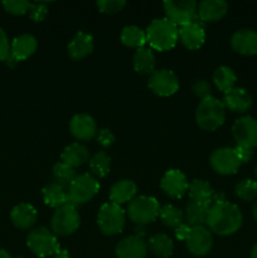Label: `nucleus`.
I'll return each mask as SVG.
<instances>
[{
    "label": "nucleus",
    "mask_w": 257,
    "mask_h": 258,
    "mask_svg": "<svg viewBox=\"0 0 257 258\" xmlns=\"http://www.w3.org/2000/svg\"><path fill=\"white\" fill-rule=\"evenodd\" d=\"M42 197L44 203L48 207H50V208L58 209L60 207L66 206V204H70L67 188L62 186L60 184L55 183V181L48 183L47 185L43 186Z\"/></svg>",
    "instance_id": "26"
},
{
    "label": "nucleus",
    "mask_w": 257,
    "mask_h": 258,
    "mask_svg": "<svg viewBox=\"0 0 257 258\" xmlns=\"http://www.w3.org/2000/svg\"><path fill=\"white\" fill-rule=\"evenodd\" d=\"M234 151H236V154H237V156H238L241 164L248 163V161L252 159V155H253V153H252L251 149L242 148V146H236V148H234Z\"/></svg>",
    "instance_id": "44"
},
{
    "label": "nucleus",
    "mask_w": 257,
    "mask_h": 258,
    "mask_svg": "<svg viewBox=\"0 0 257 258\" xmlns=\"http://www.w3.org/2000/svg\"><path fill=\"white\" fill-rule=\"evenodd\" d=\"M134 68L140 75H151L155 72V55L151 48H139L134 54Z\"/></svg>",
    "instance_id": "29"
},
{
    "label": "nucleus",
    "mask_w": 257,
    "mask_h": 258,
    "mask_svg": "<svg viewBox=\"0 0 257 258\" xmlns=\"http://www.w3.org/2000/svg\"><path fill=\"white\" fill-rule=\"evenodd\" d=\"M63 163L68 164L72 168H78L90 160V151L85 145L80 143H73L66 146L60 154Z\"/></svg>",
    "instance_id": "27"
},
{
    "label": "nucleus",
    "mask_w": 257,
    "mask_h": 258,
    "mask_svg": "<svg viewBox=\"0 0 257 258\" xmlns=\"http://www.w3.org/2000/svg\"><path fill=\"white\" fill-rule=\"evenodd\" d=\"M71 135L81 141H88L96 138L97 125L92 116L87 113H77L70 121Z\"/></svg>",
    "instance_id": "15"
},
{
    "label": "nucleus",
    "mask_w": 257,
    "mask_h": 258,
    "mask_svg": "<svg viewBox=\"0 0 257 258\" xmlns=\"http://www.w3.org/2000/svg\"><path fill=\"white\" fill-rule=\"evenodd\" d=\"M191 231V227L186 223H181L174 229V234H175V238L179 241H186V238L189 237V233Z\"/></svg>",
    "instance_id": "43"
},
{
    "label": "nucleus",
    "mask_w": 257,
    "mask_h": 258,
    "mask_svg": "<svg viewBox=\"0 0 257 258\" xmlns=\"http://www.w3.org/2000/svg\"><path fill=\"white\" fill-rule=\"evenodd\" d=\"M179 39L186 49L197 50L202 48V45L206 42V32L198 22L189 23V24L180 27Z\"/></svg>",
    "instance_id": "19"
},
{
    "label": "nucleus",
    "mask_w": 257,
    "mask_h": 258,
    "mask_svg": "<svg viewBox=\"0 0 257 258\" xmlns=\"http://www.w3.org/2000/svg\"><path fill=\"white\" fill-rule=\"evenodd\" d=\"M28 14H29V18L33 22L39 23L43 22L47 18L48 9L45 7V4H43V3H32Z\"/></svg>",
    "instance_id": "39"
},
{
    "label": "nucleus",
    "mask_w": 257,
    "mask_h": 258,
    "mask_svg": "<svg viewBox=\"0 0 257 258\" xmlns=\"http://www.w3.org/2000/svg\"><path fill=\"white\" fill-rule=\"evenodd\" d=\"M88 165H90L91 173L96 179L105 178L110 173L111 158L105 151H97L90 158Z\"/></svg>",
    "instance_id": "32"
},
{
    "label": "nucleus",
    "mask_w": 257,
    "mask_h": 258,
    "mask_svg": "<svg viewBox=\"0 0 257 258\" xmlns=\"http://www.w3.org/2000/svg\"><path fill=\"white\" fill-rule=\"evenodd\" d=\"M148 248L154 256L160 258H168L173 254L174 243L165 233H155L149 238Z\"/></svg>",
    "instance_id": "28"
},
{
    "label": "nucleus",
    "mask_w": 257,
    "mask_h": 258,
    "mask_svg": "<svg viewBox=\"0 0 257 258\" xmlns=\"http://www.w3.org/2000/svg\"><path fill=\"white\" fill-rule=\"evenodd\" d=\"M0 258H13L12 254L7 251V249L0 248Z\"/></svg>",
    "instance_id": "46"
},
{
    "label": "nucleus",
    "mask_w": 257,
    "mask_h": 258,
    "mask_svg": "<svg viewBox=\"0 0 257 258\" xmlns=\"http://www.w3.org/2000/svg\"><path fill=\"white\" fill-rule=\"evenodd\" d=\"M228 12V4L224 0H203L198 4V18L202 22L221 20Z\"/></svg>",
    "instance_id": "23"
},
{
    "label": "nucleus",
    "mask_w": 257,
    "mask_h": 258,
    "mask_svg": "<svg viewBox=\"0 0 257 258\" xmlns=\"http://www.w3.org/2000/svg\"><path fill=\"white\" fill-rule=\"evenodd\" d=\"M160 204L154 197L140 196L128 203L127 213L131 222L139 224V226H145L155 221L160 214Z\"/></svg>",
    "instance_id": "5"
},
{
    "label": "nucleus",
    "mask_w": 257,
    "mask_h": 258,
    "mask_svg": "<svg viewBox=\"0 0 257 258\" xmlns=\"http://www.w3.org/2000/svg\"><path fill=\"white\" fill-rule=\"evenodd\" d=\"M209 164L211 168L219 175L236 174L241 166V161L234 151V148L216 149L209 156Z\"/></svg>",
    "instance_id": "10"
},
{
    "label": "nucleus",
    "mask_w": 257,
    "mask_h": 258,
    "mask_svg": "<svg viewBox=\"0 0 257 258\" xmlns=\"http://www.w3.org/2000/svg\"><path fill=\"white\" fill-rule=\"evenodd\" d=\"M237 81L236 73L233 72V70L227 66H221V67L217 68L213 73V82L214 86L218 88L219 91H222L223 93H226L227 91L232 90L234 87V83Z\"/></svg>",
    "instance_id": "33"
},
{
    "label": "nucleus",
    "mask_w": 257,
    "mask_h": 258,
    "mask_svg": "<svg viewBox=\"0 0 257 258\" xmlns=\"http://www.w3.org/2000/svg\"><path fill=\"white\" fill-rule=\"evenodd\" d=\"M126 213L121 206L113 203H105L101 206L97 214V224L105 236L120 234L125 228Z\"/></svg>",
    "instance_id": "6"
},
{
    "label": "nucleus",
    "mask_w": 257,
    "mask_h": 258,
    "mask_svg": "<svg viewBox=\"0 0 257 258\" xmlns=\"http://www.w3.org/2000/svg\"><path fill=\"white\" fill-rule=\"evenodd\" d=\"M81 224V217L72 204H66L55 209L50 219V231L55 236L67 237L75 233Z\"/></svg>",
    "instance_id": "8"
},
{
    "label": "nucleus",
    "mask_w": 257,
    "mask_h": 258,
    "mask_svg": "<svg viewBox=\"0 0 257 258\" xmlns=\"http://www.w3.org/2000/svg\"><path fill=\"white\" fill-rule=\"evenodd\" d=\"M243 217L236 204L229 202H217L209 207L206 226L218 236H231L242 226Z\"/></svg>",
    "instance_id": "1"
},
{
    "label": "nucleus",
    "mask_w": 257,
    "mask_h": 258,
    "mask_svg": "<svg viewBox=\"0 0 257 258\" xmlns=\"http://www.w3.org/2000/svg\"><path fill=\"white\" fill-rule=\"evenodd\" d=\"M38 48V42L34 35L32 34H20L13 39L10 43V57L15 62L25 60L32 57Z\"/></svg>",
    "instance_id": "18"
},
{
    "label": "nucleus",
    "mask_w": 257,
    "mask_h": 258,
    "mask_svg": "<svg viewBox=\"0 0 257 258\" xmlns=\"http://www.w3.org/2000/svg\"><path fill=\"white\" fill-rule=\"evenodd\" d=\"M254 175H256V179H257V165H256V168H254Z\"/></svg>",
    "instance_id": "49"
},
{
    "label": "nucleus",
    "mask_w": 257,
    "mask_h": 258,
    "mask_svg": "<svg viewBox=\"0 0 257 258\" xmlns=\"http://www.w3.org/2000/svg\"><path fill=\"white\" fill-rule=\"evenodd\" d=\"M163 5L166 18L176 27L193 23L198 17V4L194 0H168Z\"/></svg>",
    "instance_id": "9"
},
{
    "label": "nucleus",
    "mask_w": 257,
    "mask_h": 258,
    "mask_svg": "<svg viewBox=\"0 0 257 258\" xmlns=\"http://www.w3.org/2000/svg\"><path fill=\"white\" fill-rule=\"evenodd\" d=\"M252 216H253L254 221L257 222V201L254 202V204H253V208H252Z\"/></svg>",
    "instance_id": "48"
},
{
    "label": "nucleus",
    "mask_w": 257,
    "mask_h": 258,
    "mask_svg": "<svg viewBox=\"0 0 257 258\" xmlns=\"http://www.w3.org/2000/svg\"><path fill=\"white\" fill-rule=\"evenodd\" d=\"M191 91H193L194 95H196L197 97L201 98L202 101L207 97H211L212 87L206 80H198L194 82L193 87H191Z\"/></svg>",
    "instance_id": "40"
},
{
    "label": "nucleus",
    "mask_w": 257,
    "mask_h": 258,
    "mask_svg": "<svg viewBox=\"0 0 257 258\" xmlns=\"http://www.w3.org/2000/svg\"><path fill=\"white\" fill-rule=\"evenodd\" d=\"M208 212L209 206L190 202L189 204H186L185 211H184V219L186 221V224H189L190 227L206 226Z\"/></svg>",
    "instance_id": "30"
},
{
    "label": "nucleus",
    "mask_w": 257,
    "mask_h": 258,
    "mask_svg": "<svg viewBox=\"0 0 257 258\" xmlns=\"http://www.w3.org/2000/svg\"><path fill=\"white\" fill-rule=\"evenodd\" d=\"M223 103L226 108H229L233 112L243 113L251 108L252 97L244 88L233 87L224 93Z\"/></svg>",
    "instance_id": "21"
},
{
    "label": "nucleus",
    "mask_w": 257,
    "mask_h": 258,
    "mask_svg": "<svg viewBox=\"0 0 257 258\" xmlns=\"http://www.w3.org/2000/svg\"><path fill=\"white\" fill-rule=\"evenodd\" d=\"M234 193L244 202H252L257 198V181L252 179H243L234 186Z\"/></svg>",
    "instance_id": "36"
},
{
    "label": "nucleus",
    "mask_w": 257,
    "mask_h": 258,
    "mask_svg": "<svg viewBox=\"0 0 257 258\" xmlns=\"http://www.w3.org/2000/svg\"><path fill=\"white\" fill-rule=\"evenodd\" d=\"M148 87L160 97H169L179 90V80L173 71L159 70L150 75Z\"/></svg>",
    "instance_id": "12"
},
{
    "label": "nucleus",
    "mask_w": 257,
    "mask_h": 258,
    "mask_svg": "<svg viewBox=\"0 0 257 258\" xmlns=\"http://www.w3.org/2000/svg\"><path fill=\"white\" fill-rule=\"evenodd\" d=\"M160 217L161 222L165 227L168 228L175 229L179 224L183 223L184 219V213L179 208H176L175 206H171V204H166L163 208L160 209Z\"/></svg>",
    "instance_id": "35"
},
{
    "label": "nucleus",
    "mask_w": 257,
    "mask_h": 258,
    "mask_svg": "<svg viewBox=\"0 0 257 258\" xmlns=\"http://www.w3.org/2000/svg\"><path fill=\"white\" fill-rule=\"evenodd\" d=\"M121 43L127 48H143L146 43V33L136 25H127L121 30Z\"/></svg>",
    "instance_id": "31"
},
{
    "label": "nucleus",
    "mask_w": 257,
    "mask_h": 258,
    "mask_svg": "<svg viewBox=\"0 0 257 258\" xmlns=\"http://www.w3.org/2000/svg\"><path fill=\"white\" fill-rule=\"evenodd\" d=\"M52 175L55 183L60 184L65 188H68L70 184L76 179L77 173H76L75 168L70 166L68 164L63 163V161H58L53 165Z\"/></svg>",
    "instance_id": "34"
},
{
    "label": "nucleus",
    "mask_w": 257,
    "mask_h": 258,
    "mask_svg": "<svg viewBox=\"0 0 257 258\" xmlns=\"http://www.w3.org/2000/svg\"><path fill=\"white\" fill-rule=\"evenodd\" d=\"M232 134L237 146L252 150L257 146V120L251 116L238 118L232 126Z\"/></svg>",
    "instance_id": "11"
},
{
    "label": "nucleus",
    "mask_w": 257,
    "mask_h": 258,
    "mask_svg": "<svg viewBox=\"0 0 257 258\" xmlns=\"http://www.w3.org/2000/svg\"><path fill=\"white\" fill-rule=\"evenodd\" d=\"M10 219H12L14 227L19 229H30L38 221V212L32 204L20 203L15 206L10 212Z\"/></svg>",
    "instance_id": "20"
},
{
    "label": "nucleus",
    "mask_w": 257,
    "mask_h": 258,
    "mask_svg": "<svg viewBox=\"0 0 257 258\" xmlns=\"http://www.w3.org/2000/svg\"><path fill=\"white\" fill-rule=\"evenodd\" d=\"M160 188L170 198L180 199L185 196V193H188L189 183L183 171L170 169L161 178Z\"/></svg>",
    "instance_id": "14"
},
{
    "label": "nucleus",
    "mask_w": 257,
    "mask_h": 258,
    "mask_svg": "<svg viewBox=\"0 0 257 258\" xmlns=\"http://www.w3.org/2000/svg\"><path fill=\"white\" fill-rule=\"evenodd\" d=\"M249 257H251V258H257V242H256V243H254V246L252 247L251 254H249Z\"/></svg>",
    "instance_id": "47"
},
{
    "label": "nucleus",
    "mask_w": 257,
    "mask_h": 258,
    "mask_svg": "<svg viewBox=\"0 0 257 258\" xmlns=\"http://www.w3.org/2000/svg\"><path fill=\"white\" fill-rule=\"evenodd\" d=\"M185 244L188 251L194 256H206L212 251V247H213L212 232L206 226L191 227V231L186 238Z\"/></svg>",
    "instance_id": "13"
},
{
    "label": "nucleus",
    "mask_w": 257,
    "mask_h": 258,
    "mask_svg": "<svg viewBox=\"0 0 257 258\" xmlns=\"http://www.w3.org/2000/svg\"><path fill=\"white\" fill-rule=\"evenodd\" d=\"M145 33L146 43L159 52L173 49L179 40V28L168 18L154 19Z\"/></svg>",
    "instance_id": "2"
},
{
    "label": "nucleus",
    "mask_w": 257,
    "mask_h": 258,
    "mask_svg": "<svg viewBox=\"0 0 257 258\" xmlns=\"http://www.w3.org/2000/svg\"><path fill=\"white\" fill-rule=\"evenodd\" d=\"M231 47L242 55H257V33L251 29H239L231 38Z\"/></svg>",
    "instance_id": "17"
},
{
    "label": "nucleus",
    "mask_w": 257,
    "mask_h": 258,
    "mask_svg": "<svg viewBox=\"0 0 257 258\" xmlns=\"http://www.w3.org/2000/svg\"><path fill=\"white\" fill-rule=\"evenodd\" d=\"M27 247L34 256L47 258L60 249L57 236L45 227L32 229L27 236Z\"/></svg>",
    "instance_id": "4"
},
{
    "label": "nucleus",
    "mask_w": 257,
    "mask_h": 258,
    "mask_svg": "<svg viewBox=\"0 0 257 258\" xmlns=\"http://www.w3.org/2000/svg\"><path fill=\"white\" fill-rule=\"evenodd\" d=\"M226 120V106L216 97H207L199 102L196 111V122L202 130L214 131Z\"/></svg>",
    "instance_id": "3"
},
{
    "label": "nucleus",
    "mask_w": 257,
    "mask_h": 258,
    "mask_svg": "<svg viewBox=\"0 0 257 258\" xmlns=\"http://www.w3.org/2000/svg\"><path fill=\"white\" fill-rule=\"evenodd\" d=\"M136 193H138V185L133 180L122 179V180L116 181L111 186L110 201L111 203L117 204V206L130 203L133 199L136 198Z\"/></svg>",
    "instance_id": "24"
},
{
    "label": "nucleus",
    "mask_w": 257,
    "mask_h": 258,
    "mask_svg": "<svg viewBox=\"0 0 257 258\" xmlns=\"http://www.w3.org/2000/svg\"><path fill=\"white\" fill-rule=\"evenodd\" d=\"M96 5L103 14H116L126 7V2L125 0H98Z\"/></svg>",
    "instance_id": "38"
},
{
    "label": "nucleus",
    "mask_w": 257,
    "mask_h": 258,
    "mask_svg": "<svg viewBox=\"0 0 257 258\" xmlns=\"http://www.w3.org/2000/svg\"><path fill=\"white\" fill-rule=\"evenodd\" d=\"M10 57V42L5 30L0 27V62H7Z\"/></svg>",
    "instance_id": "42"
},
{
    "label": "nucleus",
    "mask_w": 257,
    "mask_h": 258,
    "mask_svg": "<svg viewBox=\"0 0 257 258\" xmlns=\"http://www.w3.org/2000/svg\"><path fill=\"white\" fill-rule=\"evenodd\" d=\"M188 194L191 202L206 204V206L209 207L213 204L214 197H216V191L213 190L211 184L208 181L203 180V179H194L193 181H190Z\"/></svg>",
    "instance_id": "25"
},
{
    "label": "nucleus",
    "mask_w": 257,
    "mask_h": 258,
    "mask_svg": "<svg viewBox=\"0 0 257 258\" xmlns=\"http://www.w3.org/2000/svg\"><path fill=\"white\" fill-rule=\"evenodd\" d=\"M93 38L86 32H78L67 47L68 55L73 60H80L91 54L93 50Z\"/></svg>",
    "instance_id": "22"
},
{
    "label": "nucleus",
    "mask_w": 257,
    "mask_h": 258,
    "mask_svg": "<svg viewBox=\"0 0 257 258\" xmlns=\"http://www.w3.org/2000/svg\"><path fill=\"white\" fill-rule=\"evenodd\" d=\"M32 3L27 0H7L3 2V8L8 14L12 15H24L29 12V8Z\"/></svg>",
    "instance_id": "37"
},
{
    "label": "nucleus",
    "mask_w": 257,
    "mask_h": 258,
    "mask_svg": "<svg viewBox=\"0 0 257 258\" xmlns=\"http://www.w3.org/2000/svg\"><path fill=\"white\" fill-rule=\"evenodd\" d=\"M100 190V183L92 174H80L67 188L68 201L72 206H80L90 202Z\"/></svg>",
    "instance_id": "7"
},
{
    "label": "nucleus",
    "mask_w": 257,
    "mask_h": 258,
    "mask_svg": "<svg viewBox=\"0 0 257 258\" xmlns=\"http://www.w3.org/2000/svg\"><path fill=\"white\" fill-rule=\"evenodd\" d=\"M148 253V244L143 237L128 236L121 239L115 249L117 258H145Z\"/></svg>",
    "instance_id": "16"
},
{
    "label": "nucleus",
    "mask_w": 257,
    "mask_h": 258,
    "mask_svg": "<svg viewBox=\"0 0 257 258\" xmlns=\"http://www.w3.org/2000/svg\"><path fill=\"white\" fill-rule=\"evenodd\" d=\"M96 141L102 148H110L115 141V135L108 128H101V130H97V134H96Z\"/></svg>",
    "instance_id": "41"
},
{
    "label": "nucleus",
    "mask_w": 257,
    "mask_h": 258,
    "mask_svg": "<svg viewBox=\"0 0 257 258\" xmlns=\"http://www.w3.org/2000/svg\"><path fill=\"white\" fill-rule=\"evenodd\" d=\"M52 258H71V254L68 253L67 249H59L55 254H53Z\"/></svg>",
    "instance_id": "45"
}]
</instances>
